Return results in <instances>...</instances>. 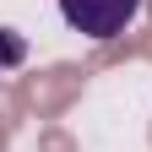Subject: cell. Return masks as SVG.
I'll use <instances>...</instances> for the list:
<instances>
[{
	"label": "cell",
	"instance_id": "6da1fadb",
	"mask_svg": "<svg viewBox=\"0 0 152 152\" xmlns=\"http://www.w3.org/2000/svg\"><path fill=\"white\" fill-rule=\"evenodd\" d=\"M141 6L147 0H60V16L82 38H120V33L136 27Z\"/></svg>",
	"mask_w": 152,
	"mask_h": 152
},
{
	"label": "cell",
	"instance_id": "7a4b0ae2",
	"mask_svg": "<svg viewBox=\"0 0 152 152\" xmlns=\"http://www.w3.org/2000/svg\"><path fill=\"white\" fill-rule=\"evenodd\" d=\"M22 60H27V38L16 27H0V71H16Z\"/></svg>",
	"mask_w": 152,
	"mask_h": 152
}]
</instances>
